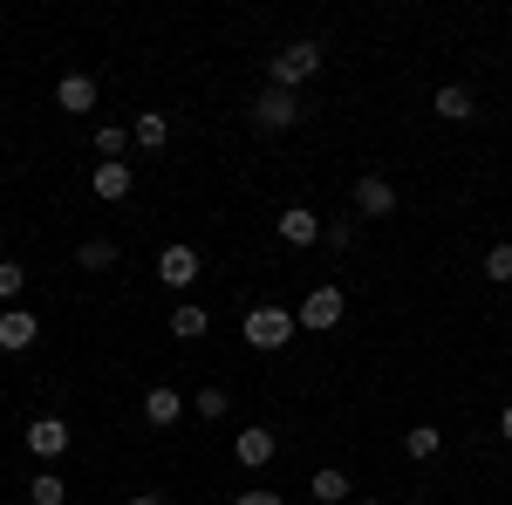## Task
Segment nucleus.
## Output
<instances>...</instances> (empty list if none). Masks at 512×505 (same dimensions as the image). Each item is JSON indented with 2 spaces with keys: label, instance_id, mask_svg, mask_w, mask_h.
Returning <instances> with one entry per match:
<instances>
[{
  "label": "nucleus",
  "instance_id": "29",
  "mask_svg": "<svg viewBox=\"0 0 512 505\" xmlns=\"http://www.w3.org/2000/svg\"><path fill=\"white\" fill-rule=\"evenodd\" d=\"M349 505H383V499H349Z\"/></svg>",
  "mask_w": 512,
  "mask_h": 505
},
{
  "label": "nucleus",
  "instance_id": "10",
  "mask_svg": "<svg viewBox=\"0 0 512 505\" xmlns=\"http://www.w3.org/2000/svg\"><path fill=\"white\" fill-rule=\"evenodd\" d=\"M274 233L287 239V246H321V212H308V205H287L274 219Z\"/></svg>",
  "mask_w": 512,
  "mask_h": 505
},
{
  "label": "nucleus",
  "instance_id": "21",
  "mask_svg": "<svg viewBox=\"0 0 512 505\" xmlns=\"http://www.w3.org/2000/svg\"><path fill=\"white\" fill-rule=\"evenodd\" d=\"M123 151H130V130H123V123H103V130H96V157H103V164H117Z\"/></svg>",
  "mask_w": 512,
  "mask_h": 505
},
{
  "label": "nucleus",
  "instance_id": "9",
  "mask_svg": "<svg viewBox=\"0 0 512 505\" xmlns=\"http://www.w3.org/2000/svg\"><path fill=\"white\" fill-rule=\"evenodd\" d=\"M130 185H137V171H130V164H96V171H89V192L103 198V205H123V198H130Z\"/></svg>",
  "mask_w": 512,
  "mask_h": 505
},
{
  "label": "nucleus",
  "instance_id": "16",
  "mask_svg": "<svg viewBox=\"0 0 512 505\" xmlns=\"http://www.w3.org/2000/svg\"><path fill=\"white\" fill-rule=\"evenodd\" d=\"M437 451H444V430H437V424H410V430H403V458L431 465Z\"/></svg>",
  "mask_w": 512,
  "mask_h": 505
},
{
  "label": "nucleus",
  "instance_id": "11",
  "mask_svg": "<svg viewBox=\"0 0 512 505\" xmlns=\"http://www.w3.org/2000/svg\"><path fill=\"white\" fill-rule=\"evenodd\" d=\"M35 342H41V321L28 308H7V314H0V349H7V355L35 349Z\"/></svg>",
  "mask_w": 512,
  "mask_h": 505
},
{
  "label": "nucleus",
  "instance_id": "28",
  "mask_svg": "<svg viewBox=\"0 0 512 505\" xmlns=\"http://www.w3.org/2000/svg\"><path fill=\"white\" fill-rule=\"evenodd\" d=\"M499 437H506V444H512V403H506V410H499Z\"/></svg>",
  "mask_w": 512,
  "mask_h": 505
},
{
  "label": "nucleus",
  "instance_id": "5",
  "mask_svg": "<svg viewBox=\"0 0 512 505\" xmlns=\"http://www.w3.org/2000/svg\"><path fill=\"white\" fill-rule=\"evenodd\" d=\"M246 117L260 123V130H294V123L308 117V110H301V96H287V89H260Z\"/></svg>",
  "mask_w": 512,
  "mask_h": 505
},
{
  "label": "nucleus",
  "instance_id": "2",
  "mask_svg": "<svg viewBox=\"0 0 512 505\" xmlns=\"http://www.w3.org/2000/svg\"><path fill=\"white\" fill-rule=\"evenodd\" d=\"M321 69V41H287L274 62H267V89H287V96H301V82Z\"/></svg>",
  "mask_w": 512,
  "mask_h": 505
},
{
  "label": "nucleus",
  "instance_id": "23",
  "mask_svg": "<svg viewBox=\"0 0 512 505\" xmlns=\"http://www.w3.org/2000/svg\"><path fill=\"white\" fill-rule=\"evenodd\" d=\"M28 294V267L21 260H0V301H21Z\"/></svg>",
  "mask_w": 512,
  "mask_h": 505
},
{
  "label": "nucleus",
  "instance_id": "24",
  "mask_svg": "<svg viewBox=\"0 0 512 505\" xmlns=\"http://www.w3.org/2000/svg\"><path fill=\"white\" fill-rule=\"evenodd\" d=\"M349 239H355V219H321V246L328 253H349Z\"/></svg>",
  "mask_w": 512,
  "mask_h": 505
},
{
  "label": "nucleus",
  "instance_id": "4",
  "mask_svg": "<svg viewBox=\"0 0 512 505\" xmlns=\"http://www.w3.org/2000/svg\"><path fill=\"white\" fill-rule=\"evenodd\" d=\"M21 444L35 451L41 465H55V458H69V444H76V430L62 424V417H35V424L21 430Z\"/></svg>",
  "mask_w": 512,
  "mask_h": 505
},
{
  "label": "nucleus",
  "instance_id": "14",
  "mask_svg": "<svg viewBox=\"0 0 512 505\" xmlns=\"http://www.w3.org/2000/svg\"><path fill=\"white\" fill-rule=\"evenodd\" d=\"M308 499H315V505H349V471L321 465L315 478H308Z\"/></svg>",
  "mask_w": 512,
  "mask_h": 505
},
{
  "label": "nucleus",
  "instance_id": "7",
  "mask_svg": "<svg viewBox=\"0 0 512 505\" xmlns=\"http://www.w3.org/2000/svg\"><path fill=\"white\" fill-rule=\"evenodd\" d=\"M274 451H280V437H274L267 424H246V430L233 437V458H239V471H267V465H274Z\"/></svg>",
  "mask_w": 512,
  "mask_h": 505
},
{
  "label": "nucleus",
  "instance_id": "22",
  "mask_svg": "<svg viewBox=\"0 0 512 505\" xmlns=\"http://www.w3.org/2000/svg\"><path fill=\"white\" fill-rule=\"evenodd\" d=\"M485 280H492V287H512V239H499V246L485 253Z\"/></svg>",
  "mask_w": 512,
  "mask_h": 505
},
{
  "label": "nucleus",
  "instance_id": "26",
  "mask_svg": "<svg viewBox=\"0 0 512 505\" xmlns=\"http://www.w3.org/2000/svg\"><path fill=\"white\" fill-rule=\"evenodd\" d=\"M239 505H287L280 492H239Z\"/></svg>",
  "mask_w": 512,
  "mask_h": 505
},
{
  "label": "nucleus",
  "instance_id": "27",
  "mask_svg": "<svg viewBox=\"0 0 512 505\" xmlns=\"http://www.w3.org/2000/svg\"><path fill=\"white\" fill-rule=\"evenodd\" d=\"M130 505H164V492H130Z\"/></svg>",
  "mask_w": 512,
  "mask_h": 505
},
{
  "label": "nucleus",
  "instance_id": "12",
  "mask_svg": "<svg viewBox=\"0 0 512 505\" xmlns=\"http://www.w3.org/2000/svg\"><path fill=\"white\" fill-rule=\"evenodd\" d=\"M55 103H62L69 117H89V110H96V76H82V69H69V76L55 82Z\"/></svg>",
  "mask_w": 512,
  "mask_h": 505
},
{
  "label": "nucleus",
  "instance_id": "18",
  "mask_svg": "<svg viewBox=\"0 0 512 505\" xmlns=\"http://www.w3.org/2000/svg\"><path fill=\"white\" fill-rule=\"evenodd\" d=\"M76 267L82 273H110V267H117V239H82V246H76Z\"/></svg>",
  "mask_w": 512,
  "mask_h": 505
},
{
  "label": "nucleus",
  "instance_id": "25",
  "mask_svg": "<svg viewBox=\"0 0 512 505\" xmlns=\"http://www.w3.org/2000/svg\"><path fill=\"white\" fill-rule=\"evenodd\" d=\"M226 410H233V389H219V383L198 389V417H226Z\"/></svg>",
  "mask_w": 512,
  "mask_h": 505
},
{
  "label": "nucleus",
  "instance_id": "15",
  "mask_svg": "<svg viewBox=\"0 0 512 505\" xmlns=\"http://www.w3.org/2000/svg\"><path fill=\"white\" fill-rule=\"evenodd\" d=\"M431 110L444 123H472V89H465V82H444V89L431 96Z\"/></svg>",
  "mask_w": 512,
  "mask_h": 505
},
{
  "label": "nucleus",
  "instance_id": "8",
  "mask_svg": "<svg viewBox=\"0 0 512 505\" xmlns=\"http://www.w3.org/2000/svg\"><path fill=\"white\" fill-rule=\"evenodd\" d=\"M355 212H362V219H390V212H396V185H390V178H376V171L355 178Z\"/></svg>",
  "mask_w": 512,
  "mask_h": 505
},
{
  "label": "nucleus",
  "instance_id": "1",
  "mask_svg": "<svg viewBox=\"0 0 512 505\" xmlns=\"http://www.w3.org/2000/svg\"><path fill=\"white\" fill-rule=\"evenodd\" d=\"M294 308H274V301H260V308H246V321H239V335H246V349H260V355H274L294 342Z\"/></svg>",
  "mask_w": 512,
  "mask_h": 505
},
{
  "label": "nucleus",
  "instance_id": "13",
  "mask_svg": "<svg viewBox=\"0 0 512 505\" xmlns=\"http://www.w3.org/2000/svg\"><path fill=\"white\" fill-rule=\"evenodd\" d=\"M178 417H185V396H178V389H171V383H151V389H144V424H178Z\"/></svg>",
  "mask_w": 512,
  "mask_h": 505
},
{
  "label": "nucleus",
  "instance_id": "6",
  "mask_svg": "<svg viewBox=\"0 0 512 505\" xmlns=\"http://www.w3.org/2000/svg\"><path fill=\"white\" fill-rule=\"evenodd\" d=\"M294 321H301V328H342V321H349V294H342V287H315Z\"/></svg>",
  "mask_w": 512,
  "mask_h": 505
},
{
  "label": "nucleus",
  "instance_id": "19",
  "mask_svg": "<svg viewBox=\"0 0 512 505\" xmlns=\"http://www.w3.org/2000/svg\"><path fill=\"white\" fill-rule=\"evenodd\" d=\"M130 137H137V151H158L164 137H171V123H164V110H137V123H130Z\"/></svg>",
  "mask_w": 512,
  "mask_h": 505
},
{
  "label": "nucleus",
  "instance_id": "3",
  "mask_svg": "<svg viewBox=\"0 0 512 505\" xmlns=\"http://www.w3.org/2000/svg\"><path fill=\"white\" fill-rule=\"evenodd\" d=\"M158 280L171 294H192L198 280H205V260H198V246H164L158 253Z\"/></svg>",
  "mask_w": 512,
  "mask_h": 505
},
{
  "label": "nucleus",
  "instance_id": "20",
  "mask_svg": "<svg viewBox=\"0 0 512 505\" xmlns=\"http://www.w3.org/2000/svg\"><path fill=\"white\" fill-rule=\"evenodd\" d=\"M28 505H69L62 471H35V478H28Z\"/></svg>",
  "mask_w": 512,
  "mask_h": 505
},
{
  "label": "nucleus",
  "instance_id": "17",
  "mask_svg": "<svg viewBox=\"0 0 512 505\" xmlns=\"http://www.w3.org/2000/svg\"><path fill=\"white\" fill-rule=\"evenodd\" d=\"M164 328H171V335H178V342H198V335H205V328H212V314L198 308V301H178V308H171V321H164Z\"/></svg>",
  "mask_w": 512,
  "mask_h": 505
}]
</instances>
